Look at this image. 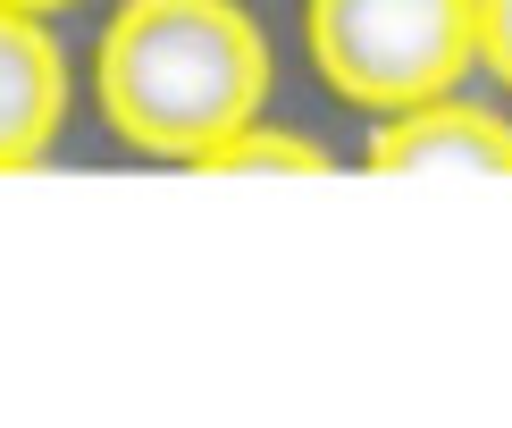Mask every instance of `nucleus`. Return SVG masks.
Here are the masks:
<instances>
[{
	"label": "nucleus",
	"instance_id": "39448f33",
	"mask_svg": "<svg viewBox=\"0 0 512 428\" xmlns=\"http://www.w3.org/2000/svg\"><path fill=\"white\" fill-rule=\"evenodd\" d=\"M194 168H210V177H261V168H277V177H319V168H328V143L286 135V126H269V118H244L236 135H219Z\"/></svg>",
	"mask_w": 512,
	"mask_h": 428
},
{
	"label": "nucleus",
	"instance_id": "f257e3e1",
	"mask_svg": "<svg viewBox=\"0 0 512 428\" xmlns=\"http://www.w3.org/2000/svg\"><path fill=\"white\" fill-rule=\"evenodd\" d=\"M93 93L118 143L194 168L269 110V42L236 0H126L101 26Z\"/></svg>",
	"mask_w": 512,
	"mask_h": 428
},
{
	"label": "nucleus",
	"instance_id": "7ed1b4c3",
	"mask_svg": "<svg viewBox=\"0 0 512 428\" xmlns=\"http://www.w3.org/2000/svg\"><path fill=\"white\" fill-rule=\"evenodd\" d=\"M361 168H378V177H512V118L454 84V93L403 101L378 118Z\"/></svg>",
	"mask_w": 512,
	"mask_h": 428
},
{
	"label": "nucleus",
	"instance_id": "20e7f679",
	"mask_svg": "<svg viewBox=\"0 0 512 428\" xmlns=\"http://www.w3.org/2000/svg\"><path fill=\"white\" fill-rule=\"evenodd\" d=\"M68 118V59L42 17L0 9V168H34Z\"/></svg>",
	"mask_w": 512,
	"mask_h": 428
},
{
	"label": "nucleus",
	"instance_id": "423d86ee",
	"mask_svg": "<svg viewBox=\"0 0 512 428\" xmlns=\"http://www.w3.org/2000/svg\"><path fill=\"white\" fill-rule=\"evenodd\" d=\"M471 59L512 93V0H471Z\"/></svg>",
	"mask_w": 512,
	"mask_h": 428
},
{
	"label": "nucleus",
	"instance_id": "0eeeda50",
	"mask_svg": "<svg viewBox=\"0 0 512 428\" xmlns=\"http://www.w3.org/2000/svg\"><path fill=\"white\" fill-rule=\"evenodd\" d=\"M0 9H26V17H59V9H76V0H0Z\"/></svg>",
	"mask_w": 512,
	"mask_h": 428
},
{
	"label": "nucleus",
	"instance_id": "f03ea898",
	"mask_svg": "<svg viewBox=\"0 0 512 428\" xmlns=\"http://www.w3.org/2000/svg\"><path fill=\"white\" fill-rule=\"evenodd\" d=\"M303 42H311L319 84L370 118L454 93L479 68L471 0H303Z\"/></svg>",
	"mask_w": 512,
	"mask_h": 428
}]
</instances>
